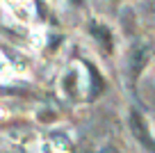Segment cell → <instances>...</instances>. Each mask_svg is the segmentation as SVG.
Returning a JSON list of instances; mask_svg holds the SVG:
<instances>
[{"label": "cell", "mask_w": 155, "mask_h": 153, "mask_svg": "<svg viewBox=\"0 0 155 153\" xmlns=\"http://www.w3.org/2000/svg\"><path fill=\"white\" fill-rule=\"evenodd\" d=\"M130 130H132V135L137 137V142H139L141 146L148 148L150 153H155V139H153V135H150L148 126H146V119L141 117V112H137V110L130 112Z\"/></svg>", "instance_id": "cell-1"}, {"label": "cell", "mask_w": 155, "mask_h": 153, "mask_svg": "<svg viewBox=\"0 0 155 153\" xmlns=\"http://www.w3.org/2000/svg\"><path fill=\"white\" fill-rule=\"evenodd\" d=\"M146 62H148V48L146 46L132 48V53H130V78L132 80H137V76L146 66Z\"/></svg>", "instance_id": "cell-2"}, {"label": "cell", "mask_w": 155, "mask_h": 153, "mask_svg": "<svg viewBox=\"0 0 155 153\" xmlns=\"http://www.w3.org/2000/svg\"><path fill=\"white\" fill-rule=\"evenodd\" d=\"M91 34L96 37V41L101 43V48H105L107 53H112V34H110V30H107L105 25L94 23L91 25Z\"/></svg>", "instance_id": "cell-3"}, {"label": "cell", "mask_w": 155, "mask_h": 153, "mask_svg": "<svg viewBox=\"0 0 155 153\" xmlns=\"http://www.w3.org/2000/svg\"><path fill=\"white\" fill-rule=\"evenodd\" d=\"M73 5H82V0H71Z\"/></svg>", "instance_id": "cell-4"}]
</instances>
